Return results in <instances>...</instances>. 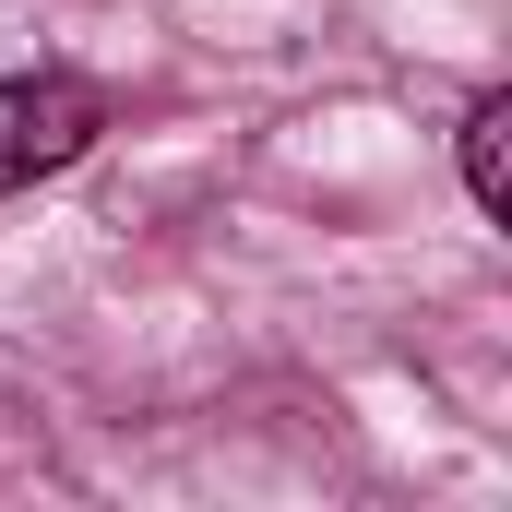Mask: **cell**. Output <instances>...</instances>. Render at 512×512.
<instances>
[{"label": "cell", "mask_w": 512, "mask_h": 512, "mask_svg": "<svg viewBox=\"0 0 512 512\" xmlns=\"http://www.w3.org/2000/svg\"><path fill=\"white\" fill-rule=\"evenodd\" d=\"M96 131H108L96 84H72V72H0V191L60 179L72 155H96Z\"/></svg>", "instance_id": "1"}, {"label": "cell", "mask_w": 512, "mask_h": 512, "mask_svg": "<svg viewBox=\"0 0 512 512\" xmlns=\"http://www.w3.org/2000/svg\"><path fill=\"white\" fill-rule=\"evenodd\" d=\"M465 191H477V215H512V96L501 84L465 108Z\"/></svg>", "instance_id": "2"}]
</instances>
